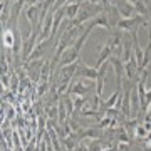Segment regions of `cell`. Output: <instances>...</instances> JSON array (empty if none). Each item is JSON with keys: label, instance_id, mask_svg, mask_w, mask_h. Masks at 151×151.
<instances>
[{"label": "cell", "instance_id": "obj_3", "mask_svg": "<svg viewBox=\"0 0 151 151\" xmlns=\"http://www.w3.org/2000/svg\"><path fill=\"white\" fill-rule=\"evenodd\" d=\"M15 29H12V27L2 29V44H4V49H14V45H15Z\"/></svg>", "mask_w": 151, "mask_h": 151}, {"label": "cell", "instance_id": "obj_4", "mask_svg": "<svg viewBox=\"0 0 151 151\" xmlns=\"http://www.w3.org/2000/svg\"><path fill=\"white\" fill-rule=\"evenodd\" d=\"M111 55H113V47H111V44H104L103 47L99 49V57H97V69L101 67L103 64H106L109 59H111Z\"/></svg>", "mask_w": 151, "mask_h": 151}, {"label": "cell", "instance_id": "obj_7", "mask_svg": "<svg viewBox=\"0 0 151 151\" xmlns=\"http://www.w3.org/2000/svg\"><path fill=\"white\" fill-rule=\"evenodd\" d=\"M131 57H133V54H131V42H129V39H126L124 40V54H123V62H129Z\"/></svg>", "mask_w": 151, "mask_h": 151}, {"label": "cell", "instance_id": "obj_10", "mask_svg": "<svg viewBox=\"0 0 151 151\" xmlns=\"http://www.w3.org/2000/svg\"><path fill=\"white\" fill-rule=\"evenodd\" d=\"M103 5H104V7H108V5H111V4H109V0H104V2H103Z\"/></svg>", "mask_w": 151, "mask_h": 151}, {"label": "cell", "instance_id": "obj_6", "mask_svg": "<svg viewBox=\"0 0 151 151\" xmlns=\"http://www.w3.org/2000/svg\"><path fill=\"white\" fill-rule=\"evenodd\" d=\"M64 9H65V17H67L69 20H74L76 17H77V14H79V10H81V2H72V4H67Z\"/></svg>", "mask_w": 151, "mask_h": 151}, {"label": "cell", "instance_id": "obj_2", "mask_svg": "<svg viewBox=\"0 0 151 151\" xmlns=\"http://www.w3.org/2000/svg\"><path fill=\"white\" fill-rule=\"evenodd\" d=\"M111 64V62H106V64H103L99 69H97V77H96V94L99 97L103 96V89H104V81H106V72H108V65Z\"/></svg>", "mask_w": 151, "mask_h": 151}, {"label": "cell", "instance_id": "obj_5", "mask_svg": "<svg viewBox=\"0 0 151 151\" xmlns=\"http://www.w3.org/2000/svg\"><path fill=\"white\" fill-rule=\"evenodd\" d=\"M121 114L126 116V118H131V91L129 89H126L123 101H121Z\"/></svg>", "mask_w": 151, "mask_h": 151}, {"label": "cell", "instance_id": "obj_9", "mask_svg": "<svg viewBox=\"0 0 151 151\" xmlns=\"http://www.w3.org/2000/svg\"><path fill=\"white\" fill-rule=\"evenodd\" d=\"M72 151H91V150H89V146H87L86 141H81V143L76 146V148H74Z\"/></svg>", "mask_w": 151, "mask_h": 151}, {"label": "cell", "instance_id": "obj_1", "mask_svg": "<svg viewBox=\"0 0 151 151\" xmlns=\"http://www.w3.org/2000/svg\"><path fill=\"white\" fill-rule=\"evenodd\" d=\"M76 77H81V79H91V81H96L97 77V67H91L87 65L84 60L79 57V67H77V72H76Z\"/></svg>", "mask_w": 151, "mask_h": 151}, {"label": "cell", "instance_id": "obj_8", "mask_svg": "<svg viewBox=\"0 0 151 151\" xmlns=\"http://www.w3.org/2000/svg\"><path fill=\"white\" fill-rule=\"evenodd\" d=\"M50 82H39V89H37V94L39 96H44V92L47 91V86Z\"/></svg>", "mask_w": 151, "mask_h": 151}]
</instances>
